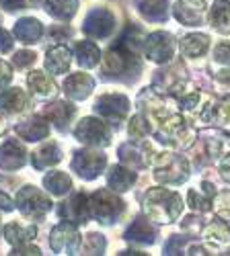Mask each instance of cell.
Wrapping results in <instances>:
<instances>
[{
    "label": "cell",
    "instance_id": "cell-12",
    "mask_svg": "<svg viewBox=\"0 0 230 256\" xmlns=\"http://www.w3.org/2000/svg\"><path fill=\"white\" fill-rule=\"evenodd\" d=\"M207 48H210V39H207V35H187L183 41H181V52L187 56V58H199L207 52Z\"/></svg>",
    "mask_w": 230,
    "mask_h": 256
},
{
    "label": "cell",
    "instance_id": "cell-40",
    "mask_svg": "<svg viewBox=\"0 0 230 256\" xmlns=\"http://www.w3.org/2000/svg\"><path fill=\"white\" fill-rule=\"evenodd\" d=\"M0 2H3V6L7 10H15V8H23L25 0H0Z\"/></svg>",
    "mask_w": 230,
    "mask_h": 256
},
{
    "label": "cell",
    "instance_id": "cell-6",
    "mask_svg": "<svg viewBox=\"0 0 230 256\" xmlns=\"http://www.w3.org/2000/svg\"><path fill=\"white\" fill-rule=\"evenodd\" d=\"M72 166H74V170L80 176L95 178L101 172V168L105 166V156L99 154V152H78L74 156Z\"/></svg>",
    "mask_w": 230,
    "mask_h": 256
},
{
    "label": "cell",
    "instance_id": "cell-10",
    "mask_svg": "<svg viewBox=\"0 0 230 256\" xmlns=\"http://www.w3.org/2000/svg\"><path fill=\"white\" fill-rule=\"evenodd\" d=\"M78 244V234L72 226L68 224H62L54 230L52 234V248L58 252H64V250H72Z\"/></svg>",
    "mask_w": 230,
    "mask_h": 256
},
{
    "label": "cell",
    "instance_id": "cell-21",
    "mask_svg": "<svg viewBox=\"0 0 230 256\" xmlns=\"http://www.w3.org/2000/svg\"><path fill=\"white\" fill-rule=\"evenodd\" d=\"M210 20H212V25L218 27V29H224V27L230 25V2L228 0H216L214 8L210 12Z\"/></svg>",
    "mask_w": 230,
    "mask_h": 256
},
{
    "label": "cell",
    "instance_id": "cell-20",
    "mask_svg": "<svg viewBox=\"0 0 230 256\" xmlns=\"http://www.w3.org/2000/svg\"><path fill=\"white\" fill-rule=\"evenodd\" d=\"M134 178H136V176H134L132 170L117 166V168L111 170V174H109V186L115 188V190H125V188L132 186Z\"/></svg>",
    "mask_w": 230,
    "mask_h": 256
},
{
    "label": "cell",
    "instance_id": "cell-27",
    "mask_svg": "<svg viewBox=\"0 0 230 256\" xmlns=\"http://www.w3.org/2000/svg\"><path fill=\"white\" fill-rule=\"evenodd\" d=\"M140 12L152 20H162L166 18V0H146L140 6Z\"/></svg>",
    "mask_w": 230,
    "mask_h": 256
},
{
    "label": "cell",
    "instance_id": "cell-2",
    "mask_svg": "<svg viewBox=\"0 0 230 256\" xmlns=\"http://www.w3.org/2000/svg\"><path fill=\"white\" fill-rule=\"evenodd\" d=\"M89 207L93 209V213L101 222H113L119 213L123 211V203L117 197L109 195L107 190H101V193H97L93 197V201L89 203Z\"/></svg>",
    "mask_w": 230,
    "mask_h": 256
},
{
    "label": "cell",
    "instance_id": "cell-32",
    "mask_svg": "<svg viewBox=\"0 0 230 256\" xmlns=\"http://www.w3.org/2000/svg\"><path fill=\"white\" fill-rule=\"evenodd\" d=\"M210 201H212V197H203L201 193H197V190H189V203H191L193 209H197V211H207V209L212 207Z\"/></svg>",
    "mask_w": 230,
    "mask_h": 256
},
{
    "label": "cell",
    "instance_id": "cell-38",
    "mask_svg": "<svg viewBox=\"0 0 230 256\" xmlns=\"http://www.w3.org/2000/svg\"><path fill=\"white\" fill-rule=\"evenodd\" d=\"M218 119L230 121V98H224L222 104H218Z\"/></svg>",
    "mask_w": 230,
    "mask_h": 256
},
{
    "label": "cell",
    "instance_id": "cell-31",
    "mask_svg": "<svg viewBox=\"0 0 230 256\" xmlns=\"http://www.w3.org/2000/svg\"><path fill=\"white\" fill-rule=\"evenodd\" d=\"M33 234H35V228L23 230V228L17 226V224L7 226V238H9L11 242H23V240H27L29 236H33Z\"/></svg>",
    "mask_w": 230,
    "mask_h": 256
},
{
    "label": "cell",
    "instance_id": "cell-25",
    "mask_svg": "<svg viewBox=\"0 0 230 256\" xmlns=\"http://www.w3.org/2000/svg\"><path fill=\"white\" fill-rule=\"evenodd\" d=\"M76 54H78V62L80 66H95V64L99 62V50L91 44V41H82V44L76 46Z\"/></svg>",
    "mask_w": 230,
    "mask_h": 256
},
{
    "label": "cell",
    "instance_id": "cell-23",
    "mask_svg": "<svg viewBox=\"0 0 230 256\" xmlns=\"http://www.w3.org/2000/svg\"><path fill=\"white\" fill-rule=\"evenodd\" d=\"M33 160H35V166H37V168H46V166H50V164H56V162L60 160V150H58V146H56V144H48V146H44L39 152H35Z\"/></svg>",
    "mask_w": 230,
    "mask_h": 256
},
{
    "label": "cell",
    "instance_id": "cell-4",
    "mask_svg": "<svg viewBox=\"0 0 230 256\" xmlns=\"http://www.w3.org/2000/svg\"><path fill=\"white\" fill-rule=\"evenodd\" d=\"M17 203H19L21 209L27 213V216H44V213L52 207L50 199L44 197V195H41L39 190L33 188V186H27V188L21 190L19 197H17Z\"/></svg>",
    "mask_w": 230,
    "mask_h": 256
},
{
    "label": "cell",
    "instance_id": "cell-41",
    "mask_svg": "<svg viewBox=\"0 0 230 256\" xmlns=\"http://www.w3.org/2000/svg\"><path fill=\"white\" fill-rule=\"evenodd\" d=\"M183 4H187V6H191V8H195V10H201V8H205V4L210 2V0H181Z\"/></svg>",
    "mask_w": 230,
    "mask_h": 256
},
{
    "label": "cell",
    "instance_id": "cell-35",
    "mask_svg": "<svg viewBox=\"0 0 230 256\" xmlns=\"http://www.w3.org/2000/svg\"><path fill=\"white\" fill-rule=\"evenodd\" d=\"M103 246H105V242H103L101 236H97V234H89V246H85V250L89 254H99L103 250Z\"/></svg>",
    "mask_w": 230,
    "mask_h": 256
},
{
    "label": "cell",
    "instance_id": "cell-3",
    "mask_svg": "<svg viewBox=\"0 0 230 256\" xmlns=\"http://www.w3.org/2000/svg\"><path fill=\"white\" fill-rule=\"evenodd\" d=\"M175 50V41L169 33H152L146 37V56L154 62H169Z\"/></svg>",
    "mask_w": 230,
    "mask_h": 256
},
{
    "label": "cell",
    "instance_id": "cell-17",
    "mask_svg": "<svg viewBox=\"0 0 230 256\" xmlns=\"http://www.w3.org/2000/svg\"><path fill=\"white\" fill-rule=\"evenodd\" d=\"M48 68L52 70V74H62V72H66L68 68V64H70V52L66 48H54L48 52Z\"/></svg>",
    "mask_w": 230,
    "mask_h": 256
},
{
    "label": "cell",
    "instance_id": "cell-9",
    "mask_svg": "<svg viewBox=\"0 0 230 256\" xmlns=\"http://www.w3.org/2000/svg\"><path fill=\"white\" fill-rule=\"evenodd\" d=\"M160 162L164 164V168H160L156 172V178L162 182H179L187 176L185 172V162L175 158V156H164L160 158Z\"/></svg>",
    "mask_w": 230,
    "mask_h": 256
},
{
    "label": "cell",
    "instance_id": "cell-37",
    "mask_svg": "<svg viewBox=\"0 0 230 256\" xmlns=\"http://www.w3.org/2000/svg\"><path fill=\"white\" fill-rule=\"evenodd\" d=\"M31 62H35V54H31V52H21V54L15 56L17 66H27V64H31Z\"/></svg>",
    "mask_w": 230,
    "mask_h": 256
},
{
    "label": "cell",
    "instance_id": "cell-13",
    "mask_svg": "<svg viewBox=\"0 0 230 256\" xmlns=\"http://www.w3.org/2000/svg\"><path fill=\"white\" fill-rule=\"evenodd\" d=\"M23 160H25V150L15 140H11L3 146V150H0V166L17 168V166L23 164Z\"/></svg>",
    "mask_w": 230,
    "mask_h": 256
},
{
    "label": "cell",
    "instance_id": "cell-22",
    "mask_svg": "<svg viewBox=\"0 0 230 256\" xmlns=\"http://www.w3.org/2000/svg\"><path fill=\"white\" fill-rule=\"evenodd\" d=\"M25 94L21 90H7L0 94V109L3 111H9V113H15V111H21L25 106Z\"/></svg>",
    "mask_w": 230,
    "mask_h": 256
},
{
    "label": "cell",
    "instance_id": "cell-8",
    "mask_svg": "<svg viewBox=\"0 0 230 256\" xmlns=\"http://www.w3.org/2000/svg\"><path fill=\"white\" fill-rule=\"evenodd\" d=\"M97 113L105 115L109 119H121L125 113H128V98H123L119 94H107L101 96L97 100Z\"/></svg>",
    "mask_w": 230,
    "mask_h": 256
},
{
    "label": "cell",
    "instance_id": "cell-39",
    "mask_svg": "<svg viewBox=\"0 0 230 256\" xmlns=\"http://www.w3.org/2000/svg\"><path fill=\"white\" fill-rule=\"evenodd\" d=\"M13 48V39L7 31H0V52H9Z\"/></svg>",
    "mask_w": 230,
    "mask_h": 256
},
{
    "label": "cell",
    "instance_id": "cell-1",
    "mask_svg": "<svg viewBox=\"0 0 230 256\" xmlns=\"http://www.w3.org/2000/svg\"><path fill=\"white\" fill-rule=\"evenodd\" d=\"M183 201L177 193L166 188H154L146 195V211L156 222H173L181 216Z\"/></svg>",
    "mask_w": 230,
    "mask_h": 256
},
{
    "label": "cell",
    "instance_id": "cell-18",
    "mask_svg": "<svg viewBox=\"0 0 230 256\" xmlns=\"http://www.w3.org/2000/svg\"><path fill=\"white\" fill-rule=\"evenodd\" d=\"M17 132L23 136L25 140H41V138L48 136V123L44 119H37L35 117V119L25 121L23 125H19Z\"/></svg>",
    "mask_w": 230,
    "mask_h": 256
},
{
    "label": "cell",
    "instance_id": "cell-43",
    "mask_svg": "<svg viewBox=\"0 0 230 256\" xmlns=\"http://www.w3.org/2000/svg\"><path fill=\"white\" fill-rule=\"evenodd\" d=\"M13 254H39V250H37L35 246H33V248H19V250L15 248Z\"/></svg>",
    "mask_w": 230,
    "mask_h": 256
},
{
    "label": "cell",
    "instance_id": "cell-24",
    "mask_svg": "<svg viewBox=\"0 0 230 256\" xmlns=\"http://www.w3.org/2000/svg\"><path fill=\"white\" fill-rule=\"evenodd\" d=\"M46 186L54 195H64V193H68V188H70V178L64 172H50L46 176Z\"/></svg>",
    "mask_w": 230,
    "mask_h": 256
},
{
    "label": "cell",
    "instance_id": "cell-15",
    "mask_svg": "<svg viewBox=\"0 0 230 256\" xmlns=\"http://www.w3.org/2000/svg\"><path fill=\"white\" fill-rule=\"evenodd\" d=\"M15 35L19 37V41H23V44L37 41L39 35H41L39 20H35V18H23V20H19L17 27H15Z\"/></svg>",
    "mask_w": 230,
    "mask_h": 256
},
{
    "label": "cell",
    "instance_id": "cell-5",
    "mask_svg": "<svg viewBox=\"0 0 230 256\" xmlns=\"http://www.w3.org/2000/svg\"><path fill=\"white\" fill-rule=\"evenodd\" d=\"M113 23L115 18L109 10L105 8H95L89 16H87V23H85V33L91 37H105L113 31Z\"/></svg>",
    "mask_w": 230,
    "mask_h": 256
},
{
    "label": "cell",
    "instance_id": "cell-19",
    "mask_svg": "<svg viewBox=\"0 0 230 256\" xmlns=\"http://www.w3.org/2000/svg\"><path fill=\"white\" fill-rule=\"evenodd\" d=\"M203 236L212 242L214 248H218V246H224V244L230 242V230H228L226 224H222V222H214L212 226H207V230H205Z\"/></svg>",
    "mask_w": 230,
    "mask_h": 256
},
{
    "label": "cell",
    "instance_id": "cell-28",
    "mask_svg": "<svg viewBox=\"0 0 230 256\" xmlns=\"http://www.w3.org/2000/svg\"><path fill=\"white\" fill-rule=\"evenodd\" d=\"M72 113H74V109H72L70 104H66V102H56V104H52L50 109H48V115L60 127H64V123H68V119L72 117Z\"/></svg>",
    "mask_w": 230,
    "mask_h": 256
},
{
    "label": "cell",
    "instance_id": "cell-7",
    "mask_svg": "<svg viewBox=\"0 0 230 256\" xmlns=\"http://www.w3.org/2000/svg\"><path fill=\"white\" fill-rule=\"evenodd\" d=\"M76 136L80 142H85V144H95V146H103V144H107L109 140V132H107V127L103 125L101 121H95V119H85L80 123V127L76 130Z\"/></svg>",
    "mask_w": 230,
    "mask_h": 256
},
{
    "label": "cell",
    "instance_id": "cell-42",
    "mask_svg": "<svg viewBox=\"0 0 230 256\" xmlns=\"http://www.w3.org/2000/svg\"><path fill=\"white\" fill-rule=\"evenodd\" d=\"M9 78H11V68L5 62H0V84H7Z\"/></svg>",
    "mask_w": 230,
    "mask_h": 256
},
{
    "label": "cell",
    "instance_id": "cell-34",
    "mask_svg": "<svg viewBox=\"0 0 230 256\" xmlns=\"http://www.w3.org/2000/svg\"><path fill=\"white\" fill-rule=\"evenodd\" d=\"M214 58H216V62L230 64V39H224V41H220V44L216 46Z\"/></svg>",
    "mask_w": 230,
    "mask_h": 256
},
{
    "label": "cell",
    "instance_id": "cell-36",
    "mask_svg": "<svg viewBox=\"0 0 230 256\" xmlns=\"http://www.w3.org/2000/svg\"><path fill=\"white\" fill-rule=\"evenodd\" d=\"M146 132H148V127H146V123H144V119H142V117H136V119L130 123V134H132V136L142 138Z\"/></svg>",
    "mask_w": 230,
    "mask_h": 256
},
{
    "label": "cell",
    "instance_id": "cell-29",
    "mask_svg": "<svg viewBox=\"0 0 230 256\" xmlns=\"http://www.w3.org/2000/svg\"><path fill=\"white\" fill-rule=\"evenodd\" d=\"M175 14H177V18L181 20V23H185V25H201V14H199L195 8L187 6V4H183V2L177 4Z\"/></svg>",
    "mask_w": 230,
    "mask_h": 256
},
{
    "label": "cell",
    "instance_id": "cell-30",
    "mask_svg": "<svg viewBox=\"0 0 230 256\" xmlns=\"http://www.w3.org/2000/svg\"><path fill=\"white\" fill-rule=\"evenodd\" d=\"M29 84L31 88H35L37 94H52L54 92V82L44 74V72H35L31 78H29Z\"/></svg>",
    "mask_w": 230,
    "mask_h": 256
},
{
    "label": "cell",
    "instance_id": "cell-26",
    "mask_svg": "<svg viewBox=\"0 0 230 256\" xmlns=\"http://www.w3.org/2000/svg\"><path fill=\"white\" fill-rule=\"evenodd\" d=\"M76 10V0H48V12L58 18H70Z\"/></svg>",
    "mask_w": 230,
    "mask_h": 256
},
{
    "label": "cell",
    "instance_id": "cell-14",
    "mask_svg": "<svg viewBox=\"0 0 230 256\" xmlns=\"http://www.w3.org/2000/svg\"><path fill=\"white\" fill-rule=\"evenodd\" d=\"M154 236H156V230L148 220H136L134 226L128 230V236L125 238L134 242H142V244H150L154 242Z\"/></svg>",
    "mask_w": 230,
    "mask_h": 256
},
{
    "label": "cell",
    "instance_id": "cell-16",
    "mask_svg": "<svg viewBox=\"0 0 230 256\" xmlns=\"http://www.w3.org/2000/svg\"><path fill=\"white\" fill-rule=\"evenodd\" d=\"M62 216H66V220L85 222V218L89 216V203H87V197L76 195L72 201H68L64 207H62Z\"/></svg>",
    "mask_w": 230,
    "mask_h": 256
},
{
    "label": "cell",
    "instance_id": "cell-33",
    "mask_svg": "<svg viewBox=\"0 0 230 256\" xmlns=\"http://www.w3.org/2000/svg\"><path fill=\"white\" fill-rule=\"evenodd\" d=\"M216 213L220 216V220L230 222V195L224 193L218 197V205H216Z\"/></svg>",
    "mask_w": 230,
    "mask_h": 256
},
{
    "label": "cell",
    "instance_id": "cell-44",
    "mask_svg": "<svg viewBox=\"0 0 230 256\" xmlns=\"http://www.w3.org/2000/svg\"><path fill=\"white\" fill-rule=\"evenodd\" d=\"M0 130H3V123H0Z\"/></svg>",
    "mask_w": 230,
    "mask_h": 256
},
{
    "label": "cell",
    "instance_id": "cell-11",
    "mask_svg": "<svg viewBox=\"0 0 230 256\" xmlns=\"http://www.w3.org/2000/svg\"><path fill=\"white\" fill-rule=\"evenodd\" d=\"M91 88H93V80L87 74H74L64 84L66 94L72 96V98H85L91 92Z\"/></svg>",
    "mask_w": 230,
    "mask_h": 256
}]
</instances>
